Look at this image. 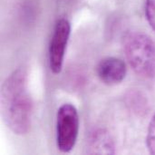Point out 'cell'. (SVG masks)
Wrapping results in <instances>:
<instances>
[{
  "instance_id": "cell-9",
  "label": "cell",
  "mask_w": 155,
  "mask_h": 155,
  "mask_svg": "<svg viewBox=\"0 0 155 155\" xmlns=\"http://www.w3.org/2000/svg\"><path fill=\"white\" fill-rule=\"evenodd\" d=\"M153 79H155V71H154V75H153Z\"/></svg>"
},
{
  "instance_id": "cell-6",
  "label": "cell",
  "mask_w": 155,
  "mask_h": 155,
  "mask_svg": "<svg viewBox=\"0 0 155 155\" xmlns=\"http://www.w3.org/2000/svg\"><path fill=\"white\" fill-rule=\"evenodd\" d=\"M87 153L89 154H114V142L105 129L99 128L92 132L87 140Z\"/></svg>"
},
{
  "instance_id": "cell-4",
  "label": "cell",
  "mask_w": 155,
  "mask_h": 155,
  "mask_svg": "<svg viewBox=\"0 0 155 155\" xmlns=\"http://www.w3.org/2000/svg\"><path fill=\"white\" fill-rule=\"evenodd\" d=\"M70 35V22L66 18L58 19L55 23L48 49L49 67L51 72L54 74H60L63 69L65 50Z\"/></svg>"
},
{
  "instance_id": "cell-2",
  "label": "cell",
  "mask_w": 155,
  "mask_h": 155,
  "mask_svg": "<svg viewBox=\"0 0 155 155\" xmlns=\"http://www.w3.org/2000/svg\"><path fill=\"white\" fill-rule=\"evenodd\" d=\"M126 59L134 72L142 76L153 78L155 71V43L146 34L132 32L124 39Z\"/></svg>"
},
{
  "instance_id": "cell-3",
  "label": "cell",
  "mask_w": 155,
  "mask_h": 155,
  "mask_svg": "<svg viewBox=\"0 0 155 155\" xmlns=\"http://www.w3.org/2000/svg\"><path fill=\"white\" fill-rule=\"evenodd\" d=\"M80 127L78 111L72 104H64L56 114V144L61 153H68L75 146Z\"/></svg>"
},
{
  "instance_id": "cell-8",
  "label": "cell",
  "mask_w": 155,
  "mask_h": 155,
  "mask_svg": "<svg viewBox=\"0 0 155 155\" xmlns=\"http://www.w3.org/2000/svg\"><path fill=\"white\" fill-rule=\"evenodd\" d=\"M145 15L150 26L155 31V0H146Z\"/></svg>"
},
{
  "instance_id": "cell-7",
  "label": "cell",
  "mask_w": 155,
  "mask_h": 155,
  "mask_svg": "<svg viewBox=\"0 0 155 155\" xmlns=\"http://www.w3.org/2000/svg\"><path fill=\"white\" fill-rule=\"evenodd\" d=\"M146 143L149 153L151 154H155V114L149 124Z\"/></svg>"
},
{
  "instance_id": "cell-1",
  "label": "cell",
  "mask_w": 155,
  "mask_h": 155,
  "mask_svg": "<svg viewBox=\"0 0 155 155\" xmlns=\"http://www.w3.org/2000/svg\"><path fill=\"white\" fill-rule=\"evenodd\" d=\"M0 100L1 114L6 126L15 134H27L31 127L33 103L24 68L15 70L4 81Z\"/></svg>"
},
{
  "instance_id": "cell-5",
  "label": "cell",
  "mask_w": 155,
  "mask_h": 155,
  "mask_svg": "<svg viewBox=\"0 0 155 155\" xmlns=\"http://www.w3.org/2000/svg\"><path fill=\"white\" fill-rule=\"evenodd\" d=\"M99 79L107 85L121 84L126 76L127 67L125 63L116 57L109 56L102 59L96 67Z\"/></svg>"
}]
</instances>
